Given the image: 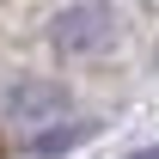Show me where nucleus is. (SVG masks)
I'll use <instances>...</instances> for the list:
<instances>
[{"instance_id":"f257e3e1","label":"nucleus","mask_w":159,"mask_h":159,"mask_svg":"<svg viewBox=\"0 0 159 159\" xmlns=\"http://www.w3.org/2000/svg\"><path fill=\"white\" fill-rule=\"evenodd\" d=\"M55 37H61V49H98L104 12H98V6H80V12H67V19L55 25Z\"/></svg>"},{"instance_id":"f03ea898","label":"nucleus","mask_w":159,"mask_h":159,"mask_svg":"<svg viewBox=\"0 0 159 159\" xmlns=\"http://www.w3.org/2000/svg\"><path fill=\"white\" fill-rule=\"evenodd\" d=\"M98 135V122H49L37 141H31V153H67V147H80V141Z\"/></svg>"},{"instance_id":"7ed1b4c3","label":"nucleus","mask_w":159,"mask_h":159,"mask_svg":"<svg viewBox=\"0 0 159 159\" xmlns=\"http://www.w3.org/2000/svg\"><path fill=\"white\" fill-rule=\"evenodd\" d=\"M61 92L55 86H19V92H12V98H6V110H12V116H49V110H61Z\"/></svg>"},{"instance_id":"20e7f679","label":"nucleus","mask_w":159,"mask_h":159,"mask_svg":"<svg viewBox=\"0 0 159 159\" xmlns=\"http://www.w3.org/2000/svg\"><path fill=\"white\" fill-rule=\"evenodd\" d=\"M129 159H159V147H141V153H129Z\"/></svg>"}]
</instances>
